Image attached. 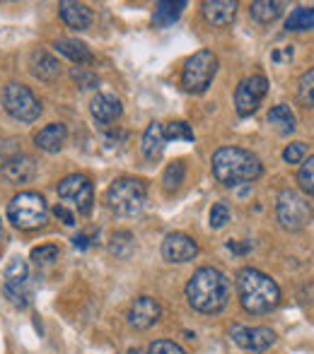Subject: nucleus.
I'll return each instance as SVG.
<instances>
[{"mask_svg":"<svg viewBox=\"0 0 314 354\" xmlns=\"http://www.w3.org/2000/svg\"><path fill=\"white\" fill-rule=\"evenodd\" d=\"M232 284L218 268H198L186 284V299L193 311L218 313L227 306Z\"/></svg>","mask_w":314,"mask_h":354,"instance_id":"1","label":"nucleus"},{"mask_svg":"<svg viewBox=\"0 0 314 354\" xmlns=\"http://www.w3.org/2000/svg\"><path fill=\"white\" fill-rule=\"evenodd\" d=\"M263 174L261 159L242 147H220L213 154V176L227 188L256 181Z\"/></svg>","mask_w":314,"mask_h":354,"instance_id":"2","label":"nucleus"},{"mask_svg":"<svg viewBox=\"0 0 314 354\" xmlns=\"http://www.w3.org/2000/svg\"><path fill=\"white\" fill-rule=\"evenodd\" d=\"M235 280L239 301H242L247 313L263 316L281 304V289H278L276 280H271L266 272L256 270V268H242Z\"/></svg>","mask_w":314,"mask_h":354,"instance_id":"3","label":"nucleus"},{"mask_svg":"<svg viewBox=\"0 0 314 354\" xmlns=\"http://www.w3.org/2000/svg\"><path fill=\"white\" fill-rule=\"evenodd\" d=\"M148 188L143 181L131 176L116 178L107 191V205L119 217H136L146 207Z\"/></svg>","mask_w":314,"mask_h":354,"instance_id":"4","label":"nucleus"},{"mask_svg":"<svg viewBox=\"0 0 314 354\" xmlns=\"http://www.w3.org/2000/svg\"><path fill=\"white\" fill-rule=\"evenodd\" d=\"M8 219L17 229H37L44 227L49 219V205L39 193L24 191L15 196L8 205Z\"/></svg>","mask_w":314,"mask_h":354,"instance_id":"5","label":"nucleus"},{"mask_svg":"<svg viewBox=\"0 0 314 354\" xmlns=\"http://www.w3.org/2000/svg\"><path fill=\"white\" fill-rule=\"evenodd\" d=\"M216 73H218L216 53L208 51V48H201V51H196L186 63H184L182 87L191 94H203L208 87H211Z\"/></svg>","mask_w":314,"mask_h":354,"instance_id":"6","label":"nucleus"},{"mask_svg":"<svg viewBox=\"0 0 314 354\" xmlns=\"http://www.w3.org/2000/svg\"><path fill=\"white\" fill-rule=\"evenodd\" d=\"M312 205L307 203V198H302L297 191L286 188V191L278 193L276 201V217L281 222L283 229L288 232H300L307 224L312 222Z\"/></svg>","mask_w":314,"mask_h":354,"instance_id":"7","label":"nucleus"},{"mask_svg":"<svg viewBox=\"0 0 314 354\" xmlns=\"http://www.w3.org/2000/svg\"><path fill=\"white\" fill-rule=\"evenodd\" d=\"M3 106L10 116L22 123L37 121L39 113H42V102L34 97L32 89L19 82H10L8 87L3 89Z\"/></svg>","mask_w":314,"mask_h":354,"instance_id":"8","label":"nucleus"},{"mask_svg":"<svg viewBox=\"0 0 314 354\" xmlns=\"http://www.w3.org/2000/svg\"><path fill=\"white\" fill-rule=\"evenodd\" d=\"M5 294L15 306L24 308L32 301V292H29V268L27 261L19 256L10 258L5 266Z\"/></svg>","mask_w":314,"mask_h":354,"instance_id":"9","label":"nucleus"},{"mask_svg":"<svg viewBox=\"0 0 314 354\" xmlns=\"http://www.w3.org/2000/svg\"><path fill=\"white\" fill-rule=\"evenodd\" d=\"M58 198H63L66 203H73L78 207V212L87 214L92 210L94 203V186L85 174H71L58 183Z\"/></svg>","mask_w":314,"mask_h":354,"instance_id":"10","label":"nucleus"},{"mask_svg":"<svg viewBox=\"0 0 314 354\" xmlns=\"http://www.w3.org/2000/svg\"><path fill=\"white\" fill-rule=\"evenodd\" d=\"M266 92H268V80L263 75H249V77H244L235 89V109L239 116L242 118L252 116L259 109V104H261V99L266 97Z\"/></svg>","mask_w":314,"mask_h":354,"instance_id":"11","label":"nucleus"},{"mask_svg":"<svg viewBox=\"0 0 314 354\" xmlns=\"http://www.w3.org/2000/svg\"><path fill=\"white\" fill-rule=\"evenodd\" d=\"M230 335L242 350H249V352H266L268 347L276 342V333L266 326L247 328V326H239L237 323V326H232Z\"/></svg>","mask_w":314,"mask_h":354,"instance_id":"12","label":"nucleus"},{"mask_svg":"<svg viewBox=\"0 0 314 354\" xmlns=\"http://www.w3.org/2000/svg\"><path fill=\"white\" fill-rule=\"evenodd\" d=\"M162 318V306L152 297H138L128 308V326L136 330H148Z\"/></svg>","mask_w":314,"mask_h":354,"instance_id":"13","label":"nucleus"},{"mask_svg":"<svg viewBox=\"0 0 314 354\" xmlns=\"http://www.w3.org/2000/svg\"><path fill=\"white\" fill-rule=\"evenodd\" d=\"M162 256L169 263H189L198 256V243L189 234H167V239L162 241Z\"/></svg>","mask_w":314,"mask_h":354,"instance_id":"14","label":"nucleus"},{"mask_svg":"<svg viewBox=\"0 0 314 354\" xmlns=\"http://www.w3.org/2000/svg\"><path fill=\"white\" fill-rule=\"evenodd\" d=\"M0 174L8 183L12 186H19V183H29L37 176V162H34L29 154H15V157L5 159L3 167H0Z\"/></svg>","mask_w":314,"mask_h":354,"instance_id":"15","label":"nucleus"},{"mask_svg":"<svg viewBox=\"0 0 314 354\" xmlns=\"http://www.w3.org/2000/svg\"><path fill=\"white\" fill-rule=\"evenodd\" d=\"M89 111L99 123H112L121 116L123 106L121 99L114 97V94H94L92 102H89Z\"/></svg>","mask_w":314,"mask_h":354,"instance_id":"16","label":"nucleus"},{"mask_svg":"<svg viewBox=\"0 0 314 354\" xmlns=\"http://www.w3.org/2000/svg\"><path fill=\"white\" fill-rule=\"evenodd\" d=\"M237 15V3L235 0H206L203 3V17L216 27H227L232 24Z\"/></svg>","mask_w":314,"mask_h":354,"instance_id":"17","label":"nucleus"},{"mask_svg":"<svg viewBox=\"0 0 314 354\" xmlns=\"http://www.w3.org/2000/svg\"><path fill=\"white\" fill-rule=\"evenodd\" d=\"M58 15H61V19L68 24V27L78 29V32H82V29H87L89 24H92V10L82 3L63 0V3L58 5Z\"/></svg>","mask_w":314,"mask_h":354,"instance_id":"18","label":"nucleus"},{"mask_svg":"<svg viewBox=\"0 0 314 354\" xmlns=\"http://www.w3.org/2000/svg\"><path fill=\"white\" fill-rule=\"evenodd\" d=\"M66 138H68V128L63 123H49V126H44L34 136V142L44 152H58L66 145Z\"/></svg>","mask_w":314,"mask_h":354,"instance_id":"19","label":"nucleus"},{"mask_svg":"<svg viewBox=\"0 0 314 354\" xmlns=\"http://www.w3.org/2000/svg\"><path fill=\"white\" fill-rule=\"evenodd\" d=\"M29 71H32L37 80H42V82H53L61 75V66L46 51H34L32 58H29Z\"/></svg>","mask_w":314,"mask_h":354,"instance_id":"20","label":"nucleus"},{"mask_svg":"<svg viewBox=\"0 0 314 354\" xmlns=\"http://www.w3.org/2000/svg\"><path fill=\"white\" fill-rule=\"evenodd\" d=\"M164 145H167V138H164V123L152 121L148 126L146 136H143V154H146L150 162H157L164 152Z\"/></svg>","mask_w":314,"mask_h":354,"instance_id":"21","label":"nucleus"},{"mask_svg":"<svg viewBox=\"0 0 314 354\" xmlns=\"http://www.w3.org/2000/svg\"><path fill=\"white\" fill-rule=\"evenodd\" d=\"M53 48H56L61 56H66L68 61L78 63V66H85V63H92V51L87 48V44L78 41V39H58L56 44H53Z\"/></svg>","mask_w":314,"mask_h":354,"instance_id":"22","label":"nucleus"},{"mask_svg":"<svg viewBox=\"0 0 314 354\" xmlns=\"http://www.w3.org/2000/svg\"><path fill=\"white\" fill-rule=\"evenodd\" d=\"M268 123H271L281 136H290V133H295V128H297V118L288 104L273 106L271 111H268Z\"/></svg>","mask_w":314,"mask_h":354,"instance_id":"23","label":"nucleus"},{"mask_svg":"<svg viewBox=\"0 0 314 354\" xmlns=\"http://www.w3.org/2000/svg\"><path fill=\"white\" fill-rule=\"evenodd\" d=\"M184 8H186V3H167V0H162V3L155 5L152 22H155V27H169V24L177 22Z\"/></svg>","mask_w":314,"mask_h":354,"instance_id":"24","label":"nucleus"},{"mask_svg":"<svg viewBox=\"0 0 314 354\" xmlns=\"http://www.w3.org/2000/svg\"><path fill=\"white\" fill-rule=\"evenodd\" d=\"M252 17L256 19L259 24H271L273 19L281 17L283 12V5L276 3V0H256V3H252Z\"/></svg>","mask_w":314,"mask_h":354,"instance_id":"25","label":"nucleus"},{"mask_svg":"<svg viewBox=\"0 0 314 354\" xmlns=\"http://www.w3.org/2000/svg\"><path fill=\"white\" fill-rule=\"evenodd\" d=\"M288 32H307L314 29V8H295L286 19Z\"/></svg>","mask_w":314,"mask_h":354,"instance_id":"26","label":"nucleus"},{"mask_svg":"<svg viewBox=\"0 0 314 354\" xmlns=\"http://www.w3.org/2000/svg\"><path fill=\"white\" fill-rule=\"evenodd\" d=\"M109 251H112V256L116 258H131V253L136 251V239H133L131 232H116L112 236V241H109Z\"/></svg>","mask_w":314,"mask_h":354,"instance_id":"27","label":"nucleus"},{"mask_svg":"<svg viewBox=\"0 0 314 354\" xmlns=\"http://www.w3.org/2000/svg\"><path fill=\"white\" fill-rule=\"evenodd\" d=\"M184 174H186V167H184V162H172L167 169H164L162 174V188L167 196H172V193L179 191V186L184 183Z\"/></svg>","mask_w":314,"mask_h":354,"instance_id":"28","label":"nucleus"},{"mask_svg":"<svg viewBox=\"0 0 314 354\" xmlns=\"http://www.w3.org/2000/svg\"><path fill=\"white\" fill-rule=\"evenodd\" d=\"M297 99L302 106H314V68L302 73L300 84H297Z\"/></svg>","mask_w":314,"mask_h":354,"instance_id":"29","label":"nucleus"},{"mask_svg":"<svg viewBox=\"0 0 314 354\" xmlns=\"http://www.w3.org/2000/svg\"><path fill=\"white\" fill-rule=\"evenodd\" d=\"M164 138L167 140H186L193 142V128L186 121H172L164 126Z\"/></svg>","mask_w":314,"mask_h":354,"instance_id":"30","label":"nucleus"},{"mask_svg":"<svg viewBox=\"0 0 314 354\" xmlns=\"http://www.w3.org/2000/svg\"><path fill=\"white\" fill-rule=\"evenodd\" d=\"M297 183H300V188L307 196H314V154L302 162L300 171H297Z\"/></svg>","mask_w":314,"mask_h":354,"instance_id":"31","label":"nucleus"},{"mask_svg":"<svg viewBox=\"0 0 314 354\" xmlns=\"http://www.w3.org/2000/svg\"><path fill=\"white\" fill-rule=\"evenodd\" d=\"M32 261L37 263V266H51V263L58 261V246H53V243L37 246L32 251Z\"/></svg>","mask_w":314,"mask_h":354,"instance_id":"32","label":"nucleus"},{"mask_svg":"<svg viewBox=\"0 0 314 354\" xmlns=\"http://www.w3.org/2000/svg\"><path fill=\"white\" fill-rule=\"evenodd\" d=\"M230 222V207L225 203H216L211 207V229H223Z\"/></svg>","mask_w":314,"mask_h":354,"instance_id":"33","label":"nucleus"},{"mask_svg":"<svg viewBox=\"0 0 314 354\" xmlns=\"http://www.w3.org/2000/svg\"><path fill=\"white\" fill-rule=\"evenodd\" d=\"M146 354H186V350L172 340H155L150 347H148Z\"/></svg>","mask_w":314,"mask_h":354,"instance_id":"34","label":"nucleus"},{"mask_svg":"<svg viewBox=\"0 0 314 354\" xmlns=\"http://www.w3.org/2000/svg\"><path fill=\"white\" fill-rule=\"evenodd\" d=\"M305 154H307L305 142H293L283 149V159H286L288 164H300L302 159H305Z\"/></svg>","mask_w":314,"mask_h":354,"instance_id":"35","label":"nucleus"},{"mask_svg":"<svg viewBox=\"0 0 314 354\" xmlns=\"http://www.w3.org/2000/svg\"><path fill=\"white\" fill-rule=\"evenodd\" d=\"M73 77H76V82L80 84L82 89H89V87H97V75H89V73H85L82 68H78V71H73Z\"/></svg>","mask_w":314,"mask_h":354,"instance_id":"36","label":"nucleus"},{"mask_svg":"<svg viewBox=\"0 0 314 354\" xmlns=\"http://www.w3.org/2000/svg\"><path fill=\"white\" fill-rule=\"evenodd\" d=\"M53 212H56V217L61 219V222L66 224V227H73V224H76V214H73L71 210H68V207L56 205V207H53Z\"/></svg>","mask_w":314,"mask_h":354,"instance_id":"37","label":"nucleus"},{"mask_svg":"<svg viewBox=\"0 0 314 354\" xmlns=\"http://www.w3.org/2000/svg\"><path fill=\"white\" fill-rule=\"evenodd\" d=\"M227 248H230L232 253H237V256H244V253L252 251V241H230Z\"/></svg>","mask_w":314,"mask_h":354,"instance_id":"38","label":"nucleus"},{"mask_svg":"<svg viewBox=\"0 0 314 354\" xmlns=\"http://www.w3.org/2000/svg\"><path fill=\"white\" fill-rule=\"evenodd\" d=\"M73 246H76L78 251H87V248L92 246V241H89L87 234H78V236L73 239Z\"/></svg>","mask_w":314,"mask_h":354,"instance_id":"39","label":"nucleus"},{"mask_svg":"<svg viewBox=\"0 0 314 354\" xmlns=\"http://www.w3.org/2000/svg\"><path fill=\"white\" fill-rule=\"evenodd\" d=\"M0 239H3V227H0Z\"/></svg>","mask_w":314,"mask_h":354,"instance_id":"40","label":"nucleus"}]
</instances>
